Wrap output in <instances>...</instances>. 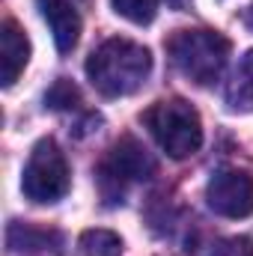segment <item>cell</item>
<instances>
[{
    "instance_id": "cell-1",
    "label": "cell",
    "mask_w": 253,
    "mask_h": 256,
    "mask_svg": "<svg viewBox=\"0 0 253 256\" xmlns=\"http://www.w3.org/2000/svg\"><path fill=\"white\" fill-rule=\"evenodd\" d=\"M152 72V54L122 36L102 42L86 57V78L104 98L137 92Z\"/></svg>"
},
{
    "instance_id": "cell-4",
    "label": "cell",
    "mask_w": 253,
    "mask_h": 256,
    "mask_svg": "<svg viewBox=\"0 0 253 256\" xmlns=\"http://www.w3.org/2000/svg\"><path fill=\"white\" fill-rule=\"evenodd\" d=\"M155 170H158L155 158L143 149V143H137L134 137L116 140L98 167V185H102L104 200L122 202V194H126L128 185L152 179Z\"/></svg>"
},
{
    "instance_id": "cell-16",
    "label": "cell",
    "mask_w": 253,
    "mask_h": 256,
    "mask_svg": "<svg viewBox=\"0 0 253 256\" xmlns=\"http://www.w3.org/2000/svg\"><path fill=\"white\" fill-rule=\"evenodd\" d=\"M244 21H248V24H250V27H253V3H250V6H248V12H244Z\"/></svg>"
},
{
    "instance_id": "cell-14",
    "label": "cell",
    "mask_w": 253,
    "mask_h": 256,
    "mask_svg": "<svg viewBox=\"0 0 253 256\" xmlns=\"http://www.w3.org/2000/svg\"><path fill=\"white\" fill-rule=\"evenodd\" d=\"M206 256H253V242L250 238H244V236H238V238H220V242H214Z\"/></svg>"
},
{
    "instance_id": "cell-8",
    "label": "cell",
    "mask_w": 253,
    "mask_h": 256,
    "mask_svg": "<svg viewBox=\"0 0 253 256\" xmlns=\"http://www.w3.org/2000/svg\"><path fill=\"white\" fill-rule=\"evenodd\" d=\"M30 60V39L15 21H3L0 27V84L12 86Z\"/></svg>"
},
{
    "instance_id": "cell-2",
    "label": "cell",
    "mask_w": 253,
    "mask_h": 256,
    "mask_svg": "<svg viewBox=\"0 0 253 256\" xmlns=\"http://www.w3.org/2000/svg\"><path fill=\"white\" fill-rule=\"evenodd\" d=\"M167 54L188 80H194L196 86H208L226 68L230 39L218 30H179L170 36Z\"/></svg>"
},
{
    "instance_id": "cell-15",
    "label": "cell",
    "mask_w": 253,
    "mask_h": 256,
    "mask_svg": "<svg viewBox=\"0 0 253 256\" xmlns=\"http://www.w3.org/2000/svg\"><path fill=\"white\" fill-rule=\"evenodd\" d=\"M167 6H170V9H179V12H182V9H188V6H190V0H167Z\"/></svg>"
},
{
    "instance_id": "cell-11",
    "label": "cell",
    "mask_w": 253,
    "mask_h": 256,
    "mask_svg": "<svg viewBox=\"0 0 253 256\" xmlns=\"http://www.w3.org/2000/svg\"><path fill=\"white\" fill-rule=\"evenodd\" d=\"M80 256H122V242L110 230H90L80 236Z\"/></svg>"
},
{
    "instance_id": "cell-9",
    "label": "cell",
    "mask_w": 253,
    "mask_h": 256,
    "mask_svg": "<svg viewBox=\"0 0 253 256\" xmlns=\"http://www.w3.org/2000/svg\"><path fill=\"white\" fill-rule=\"evenodd\" d=\"M226 104L238 114H250L253 110V51L242 57V63L236 66L230 86H226Z\"/></svg>"
},
{
    "instance_id": "cell-6",
    "label": "cell",
    "mask_w": 253,
    "mask_h": 256,
    "mask_svg": "<svg viewBox=\"0 0 253 256\" xmlns=\"http://www.w3.org/2000/svg\"><path fill=\"white\" fill-rule=\"evenodd\" d=\"M206 202L220 218H250L253 214V176L248 170H218L206 185Z\"/></svg>"
},
{
    "instance_id": "cell-13",
    "label": "cell",
    "mask_w": 253,
    "mask_h": 256,
    "mask_svg": "<svg viewBox=\"0 0 253 256\" xmlns=\"http://www.w3.org/2000/svg\"><path fill=\"white\" fill-rule=\"evenodd\" d=\"M78 86L72 84V80H66L60 78L51 90H48V96H45V104L51 108V110H68V108H74L78 104Z\"/></svg>"
},
{
    "instance_id": "cell-12",
    "label": "cell",
    "mask_w": 253,
    "mask_h": 256,
    "mask_svg": "<svg viewBox=\"0 0 253 256\" xmlns=\"http://www.w3.org/2000/svg\"><path fill=\"white\" fill-rule=\"evenodd\" d=\"M114 9L131 24H149L158 12V0H114Z\"/></svg>"
},
{
    "instance_id": "cell-3",
    "label": "cell",
    "mask_w": 253,
    "mask_h": 256,
    "mask_svg": "<svg viewBox=\"0 0 253 256\" xmlns=\"http://www.w3.org/2000/svg\"><path fill=\"white\" fill-rule=\"evenodd\" d=\"M143 126L155 137V143L176 161L190 158L202 146V122L196 108L185 98H167L155 102L143 114Z\"/></svg>"
},
{
    "instance_id": "cell-7",
    "label": "cell",
    "mask_w": 253,
    "mask_h": 256,
    "mask_svg": "<svg viewBox=\"0 0 253 256\" xmlns=\"http://www.w3.org/2000/svg\"><path fill=\"white\" fill-rule=\"evenodd\" d=\"M36 6H39L42 18L51 27L57 51L68 54L78 45V36H80V15H78V9L68 0H36Z\"/></svg>"
},
{
    "instance_id": "cell-5",
    "label": "cell",
    "mask_w": 253,
    "mask_h": 256,
    "mask_svg": "<svg viewBox=\"0 0 253 256\" xmlns=\"http://www.w3.org/2000/svg\"><path fill=\"white\" fill-rule=\"evenodd\" d=\"M21 191L33 202H57L68 191V164L54 140H39L24 164Z\"/></svg>"
},
{
    "instance_id": "cell-10",
    "label": "cell",
    "mask_w": 253,
    "mask_h": 256,
    "mask_svg": "<svg viewBox=\"0 0 253 256\" xmlns=\"http://www.w3.org/2000/svg\"><path fill=\"white\" fill-rule=\"evenodd\" d=\"M6 242L12 250H21V254H33V250H60V236L51 232V230H36V226H27V224H9V232H6Z\"/></svg>"
}]
</instances>
